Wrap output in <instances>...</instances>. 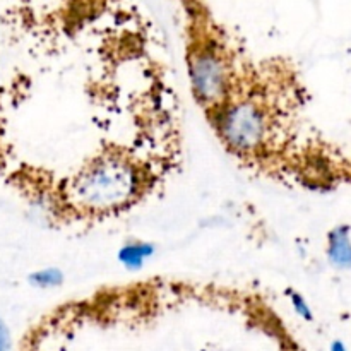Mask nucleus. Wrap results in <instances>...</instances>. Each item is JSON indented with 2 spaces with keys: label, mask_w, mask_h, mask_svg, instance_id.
Returning <instances> with one entry per match:
<instances>
[{
  "label": "nucleus",
  "mask_w": 351,
  "mask_h": 351,
  "mask_svg": "<svg viewBox=\"0 0 351 351\" xmlns=\"http://www.w3.org/2000/svg\"><path fill=\"white\" fill-rule=\"evenodd\" d=\"M10 348V335L7 326L0 321V351Z\"/></svg>",
  "instance_id": "8"
},
{
  "label": "nucleus",
  "mask_w": 351,
  "mask_h": 351,
  "mask_svg": "<svg viewBox=\"0 0 351 351\" xmlns=\"http://www.w3.org/2000/svg\"><path fill=\"white\" fill-rule=\"evenodd\" d=\"M331 348H332V350H339V351H341V350H345V345H343V343H335V345H332Z\"/></svg>",
  "instance_id": "9"
},
{
  "label": "nucleus",
  "mask_w": 351,
  "mask_h": 351,
  "mask_svg": "<svg viewBox=\"0 0 351 351\" xmlns=\"http://www.w3.org/2000/svg\"><path fill=\"white\" fill-rule=\"evenodd\" d=\"M287 295H288V298H290L291 307H293L295 314H297L298 317L305 319V321H312V319H314L311 305L307 304V300H305V297L300 293V291L291 290L290 288V290H287Z\"/></svg>",
  "instance_id": "7"
},
{
  "label": "nucleus",
  "mask_w": 351,
  "mask_h": 351,
  "mask_svg": "<svg viewBox=\"0 0 351 351\" xmlns=\"http://www.w3.org/2000/svg\"><path fill=\"white\" fill-rule=\"evenodd\" d=\"M156 252V247L149 242H141V240H132V242L123 243L117 252V259L125 269L139 271L151 257Z\"/></svg>",
  "instance_id": "5"
},
{
  "label": "nucleus",
  "mask_w": 351,
  "mask_h": 351,
  "mask_svg": "<svg viewBox=\"0 0 351 351\" xmlns=\"http://www.w3.org/2000/svg\"><path fill=\"white\" fill-rule=\"evenodd\" d=\"M29 283L36 288H57L64 283V273L57 267H45L34 271L29 276Z\"/></svg>",
  "instance_id": "6"
},
{
  "label": "nucleus",
  "mask_w": 351,
  "mask_h": 351,
  "mask_svg": "<svg viewBox=\"0 0 351 351\" xmlns=\"http://www.w3.org/2000/svg\"><path fill=\"white\" fill-rule=\"evenodd\" d=\"M189 81L199 103L216 105L228 91V64L216 48L206 47L195 50L189 60Z\"/></svg>",
  "instance_id": "3"
},
{
  "label": "nucleus",
  "mask_w": 351,
  "mask_h": 351,
  "mask_svg": "<svg viewBox=\"0 0 351 351\" xmlns=\"http://www.w3.org/2000/svg\"><path fill=\"white\" fill-rule=\"evenodd\" d=\"M139 189L134 163L119 154L93 160L72 182V201L88 213H108L123 208Z\"/></svg>",
  "instance_id": "1"
},
{
  "label": "nucleus",
  "mask_w": 351,
  "mask_h": 351,
  "mask_svg": "<svg viewBox=\"0 0 351 351\" xmlns=\"http://www.w3.org/2000/svg\"><path fill=\"white\" fill-rule=\"evenodd\" d=\"M218 132L232 151L252 153L266 141L267 117L259 103L242 99L221 110L218 115Z\"/></svg>",
  "instance_id": "2"
},
{
  "label": "nucleus",
  "mask_w": 351,
  "mask_h": 351,
  "mask_svg": "<svg viewBox=\"0 0 351 351\" xmlns=\"http://www.w3.org/2000/svg\"><path fill=\"white\" fill-rule=\"evenodd\" d=\"M328 259L335 267H339V269H350L351 267L350 226L339 225L329 232Z\"/></svg>",
  "instance_id": "4"
}]
</instances>
